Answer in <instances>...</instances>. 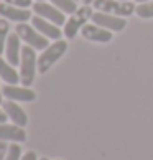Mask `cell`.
Listing matches in <instances>:
<instances>
[{"label": "cell", "instance_id": "6da1fadb", "mask_svg": "<svg viewBox=\"0 0 153 160\" xmlns=\"http://www.w3.org/2000/svg\"><path fill=\"white\" fill-rule=\"evenodd\" d=\"M38 68V60L35 55V48L30 45L22 48V58H20V82L25 88H30L35 81V74H36Z\"/></svg>", "mask_w": 153, "mask_h": 160}, {"label": "cell", "instance_id": "7a4b0ae2", "mask_svg": "<svg viewBox=\"0 0 153 160\" xmlns=\"http://www.w3.org/2000/svg\"><path fill=\"white\" fill-rule=\"evenodd\" d=\"M68 50V43L63 40H56L53 45H50L46 50H43V53L38 56V71L41 74H45L53 64H55L60 58L66 53Z\"/></svg>", "mask_w": 153, "mask_h": 160}, {"label": "cell", "instance_id": "3957f363", "mask_svg": "<svg viewBox=\"0 0 153 160\" xmlns=\"http://www.w3.org/2000/svg\"><path fill=\"white\" fill-rule=\"evenodd\" d=\"M91 17H92V8L89 7V5H84V7L78 8L71 17H69V20L64 23V30H63L64 37L73 40L76 35H78V32L86 25V22L89 20Z\"/></svg>", "mask_w": 153, "mask_h": 160}, {"label": "cell", "instance_id": "277c9868", "mask_svg": "<svg viewBox=\"0 0 153 160\" xmlns=\"http://www.w3.org/2000/svg\"><path fill=\"white\" fill-rule=\"evenodd\" d=\"M15 33L22 38V41H25L26 45H30L35 50H46L48 48V40L43 37L35 27H30L26 23H18L15 28Z\"/></svg>", "mask_w": 153, "mask_h": 160}, {"label": "cell", "instance_id": "5b68a950", "mask_svg": "<svg viewBox=\"0 0 153 160\" xmlns=\"http://www.w3.org/2000/svg\"><path fill=\"white\" fill-rule=\"evenodd\" d=\"M94 7L97 12H105V13L110 15H132L135 12V5L128 0H94Z\"/></svg>", "mask_w": 153, "mask_h": 160}, {"label": "cell", "instance_id": "8992f818", "mask_svg": "<svg viewBox=\"0 0 153 160\" xmlns=\"http://www.w3.org/2000/svg\"><path fill=\"white\" fill-rule=\"evenodd\" d=\"M33 12L36 13L38 17L45 20H50L51 23H55V25H64L66 23V18H64V12H61L58 7L55 5H50V3H45V2H36L33 3Z\"/></svg>", "mask_w": 153, "mask_h": 160}, {"label": "cell", "instance_id": "52a82bcc", "mask_svg": "<svg viewBox=\"0 0 153 160\" xmlns=\"http://www.w3.org/2000/svg\"><path fill=\"white\" fill-rule=\"evenodd\" d=\"M91 20L96 23L97 27L107 28V30H110V32H122L123 28L127 27L125 18L110 15V13H105V12H97V13H92Z\"/></svg>", "mask_w": 153, "mask_h": 160}, {"label": "cell", "instance_id": "ba28073f", "mask_svg": "<svg viewBox=\"0 0 153 160\" xmlns=\"http://www.w3.org/2000/svg\"><path fill=\"white\" fill-rule=\"evenodd\" d=\"M2 94L10 101H15V102H31V101L36 99L35 91L25 86L18 88L17 84H5L2 88Z\"/></svg>", "mask_w": 153, "mask_h": 160}, {"label": "cell", "instance_id": "9c48e42d", "mask_svg": "<svg viewBox=\"0 0 153 160\" xmlns=\"http://www.w3.org/2000/svg\"><path fill=\"white\" fill-rule=\"evenodd\" d=\"M22 38L17 33H10L7 38V45H5V56L7 61L12 66L20 64V58H22Z\"/></svg>", "mask_w": 153, "mask_h": 160}, {"label": "cell", "instance_id": "30bf717a", "mask_svg": "<svg viewBox=\"0 0 153 160\" xmlns=\"http://www.w3.org/2000/svg\"><path fill=\"white\" fill-rule=\"evenodd\" d=\"M2 108L5 111V114L8 116V119L15 124V126H20V127H25L28 124V117L25 114V111H23L18 104L15 102V101H10L7 99L5 102H2Z\"/></svg>", "mask_w": 153, "mask_h": 160}, {"label": "cell", "instance_id": "8fae6325", "mask_svg": "<svg viewBox=\"0 0 153 160\" xmlns=\"http://www.w3.org/2000/svg\"><path fill=\"white\" fill-rule=\"evenodd\" d=\"M0 15L7 20L12 22H18V23H26L31 18V13L26 8H20V7H13L8 3H0Z\"/></svg>", "mask_w": 153, "mask_h": 160}, {"label": "cell", "instance_id": "7c38bea8", "mask_svg": "<svg viewBox=\"0 0 153 160\" xmlns=\"http://www.w3.org/2000/svg\"><path fill=\"white\" fill-rule=\"evenodd\" d=\"M31 25L46 38H51V40H60L61 38V30L58 28V25L51 23L50 20H45L38 15H35V17H31Z\"/></svg>", "mask_w": 153, "mask_h": 160}, {"label": "cell", "instance_id": "4fadbf2b", "mask_svg": "<svg viewBox=\"0 0 153 160\" xmlns=\"http://www.w3.org/2000/svg\"><path fill=\"white\" fill-rule=\"evenodd\" d=\"M82 37L89 41H97V43H107V41L112 40V32L105 30L102 27H97L96 23L94 25H84L81 28Z\"/></svg>", "mask_w": 153, "mask_h": 160}, {"label": "cell", "instance_id": "5bb4252c", "mask_svg": "<svg viewBox=\"0 0 153 160\" xmlns=\"http://www.w3.org/2000/svg\"><path fill=\"white\" fill-rule=\"evenodd\" d=\"M26 134L23 127L15 126V124H0V142H25Z\"/></svg>", "mask_w": 153, "mask_h": 160}, {"label": "cell", "instance_id": "9a60e30c", "mask_svg": "<svg viewBox=\"0 0 153 160\" xmlns=\"http://www.w3.org/2000/svg\"><path fill=\"white\" fill-rule=\"evenodd\" d=\"M0 79H3L7 84H17V82H20V74L3 58H0Z\"/></svg>", "mask_w": 153, "mask_h": 160}, {"label": "cell", "instance_id": "2e32d148", "mask_svg": "<svg viewBox=\"0 0 153 160\" xmlns=\"http://www.w3.org/2000/svg\"><path fill=\"white\" fill-rule=\"evenodd\" d=\"M10 35V25L5 18H0V55L5 53V45H7V38Z\"/></svg>", "mask_w": 153, "mask_h": 160}, {"label": "cell", "instance_id": "e0dca14e", "mask_svg": "<svg viewBox=\"0 0 153 160\" xmlns=\"http://www.w3.org/2000/svg\"><path fill=\"white\" fill-rule=\"evenodd\" d=\"M50 2H53V5L64 13H74L78 10L76 8V0H50Z\"/></svg>", "mask_w": 153, "mask_h": 160}, {"label": "cell", "instance_id": "ac0fdd59", "mask_svg": "<svg viewBox=\"0 0 153 160\" xmlns=\"http://www.w3.org/2000/svg\"><path fill=\"white\" fill-rule=\"evenodd\" d=\"M137 15L140 18H153V0L151 2H145V3H140L137 8Z\"/></svg>", "mask_w": 153, "mask_h": 160}, {"label": "cell", "instance_id": "d6986e66", "mask_svg": "<svg viewBox=\"0 0 153 160\" xmlns=\"http://www.w3.org/2000/svg\"><path fill=\"white\" fill-rule=\"evenodd\" d=\"M22 158V149H20V145L17 144H10L8 145V152H7V155H5V160H20Z\"/></svg>", "mask_w": 153, "mask_h": 160}, {"label": "cell", "instance_id": "ffe728a7", "mask_svg": "<svg viewBox=\"0 0 153 160\" xmlns=\"http://www.w3.org/2000/svg\"><path fill=\"white\" fill-rule=\"evenodd\" d=\"M5 3L13 5V7H20V8H28L31 5V0H5Z\"/></svg>", "mask_w": 153, "mask_h": 160}, {"label": "cell", "instance_id": "44dd1931", "mask_svg": "<svg viewBox=\"0 0 153 160\" xmlns=\"http://www.w3.org/2000/svg\"><path fill=\"white\" fill-rule=\"evenodd\" d=\"M7 152H8V144L7 142H0V160H5Z\"/></svg>", "mask_w": 153, "mask_h": 160}, {"label": "cell", "instance_id": "7402d4cb", "mask_svg": "<svg viewBox=\"0 0 153 160\" xmlns=\"http://www.w3.org/2000/svg\"><path fill=\"white\" fill-rule=\"evenodd\" d=\"M20 160H36V153L30 150V152H26V153H25V155H23Z\"/></svg>", "mask_w": 153, "mask_h": 160}, {"label": "cell", "instance_id": "603a6c76", "mask_svg": "<svg viewBox=\"0 0 153 160\" xmlns=\"http://www.w3.org/2000/svg\"><path fill=\"white\" fill-rule=\"evenodd\" d=\"M7 119H8V116L5 114L3 109H0V124H5V122H7Z\"/></svg>", "mask_w": 153, "mask_h": 160}, {"label": "cell", "instance_id": "cb8c5ba5", "mask_svg": "<svg viewBox=\"0 0 153 160\" xmlns=\"http://www.w3.org/2000/svg\"><path fill=\"white\" fill-rule=\"evenodd\" d=\"M82 2H84L86 5H89V3H92V2H94V0H82Z\"/></svg>", "mask_w": 153, "mask_h": 160}, {"label": "cell", "instance_id": "d4e9b609", "mask_svg": "<svg viewBox=\"0 0 153 160\" xmlns=\"http://www.w3.org/2000/svg\"><path fill=\"white\" fill-rule=\"evenodd\" d=\"M2 96L3 94H2V88H0V104H2Z\"/></svg>", "mask_w": 153, "mask_h": 160}, {"label": "cell", "instance_id": "484cf974", "mask_svg": "<svg viewBox=\"0 0 153 160\" xmlns=\"http://www.w3.org/2000/svg\"><path fill=\"white\" fill-rule=\"evenodd\" d=\"M135 2H142V3H145V2H150V0H135Z\"/></svg>", "mask_w": 153, "mask_h": 160}, {"label": "cell", "instance_id": "4316f807", "mask_svg": "<svg viewBox=\"0 0 153 160\" xmlns=\"http://www.w3.org/2000/svg\"><path fill=\"white\" fill-rule=\"evenodd\" d=\"M40 160H48V158H45V157H43V158H40Z\"/></svg>", "mask_w": 153, "mask_h": 160}, {"label": "cell", "instance_id": "83f0119b", "mask_svg": "<svg viewBox=\"0 0 153 160\" xmlns=\"http://www.w3.org/2000/svg\"><path fill=\"white\" fill-rule=\"evenodd\" d=\"M36 2H43V0H36Z\"/></svg>", "mask_w": 153, "mask_h": 160}, {"label": "cell", "instance_id": "f1b7e54d", "mask_svg": "<svg viewBox=\"0 0 153 160\" xmlns=\"http://www.w3.org/2000/svg\"><path fill=\"white\" fill-rule=\"evenodd\" d=\"M123 2H125V0H123Z\"/></svg>", "mask_w": 153, "mask_h": 160}]
</instances>
